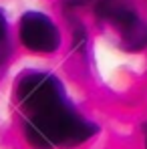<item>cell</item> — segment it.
Instances as JSON below:
<instances>
[{
  "mask_svg": "<svg viewBox=\"0 0 147 149\" xmlns=\"http://www.w3.org/2000/svg\"><path fill=\"white\" fill-rule=\"evenodd\" d=\"M16 101L24 113H36L67 103L65 85L49 71H26L16 81Z\"/></svg>",
  "mask_w": 147,
  "mask_h": 149,
  "instance_id": "2",
  "label": "cell"
},
{
  "mask_svg": "<svg viewBox=\"0 0 147 149\" xmlns=\"http://www.w3.org/2000/svg\"><path fill=\"white\" fill-rule=\"evenodd\" d=\"M6 38H8V20H6L4 10L0 8V47L6 45Z\"/></svg>",
  "mask_w": 147,
  "mask_h": 149,
  "instance_id": "5",
  "label": "cell"
},
{
  "mask_svg": "<svg viewBox=\"0 0 147 149\" xmlns=\"http://www.w3.org/2000/svg\"><path fill=\"white\" fill-rule=\"evenodd\" d=\"M145 149H147V143H145Z\"/></svg>",
  "mask_w": 147,
  "mask_h": 149,
  "instance_id": "6",
  "label": "cell"
},
{
  "mask_svg": "<svg viewBox=\"0 0 147 149\" xmlns=\"http://www.w3.org/2000/svg\"><path fill=\"white\" fill-rule=\"evenodd\" d=\"M97 133V125L73 107L71 101L24 117V135L36 149L73 147Z\"/></svg>",
  "mask_w": 147,
  "mask_h": 149,
  "instance_id": "1",
  "label": "cell"
},
{
  "mask_svg": "<svg viewBox=\"0 0 147 149\" xmlns=\"http://www.w3.org/2000/svg\"><path fill=\"white\" fill-rule=\"evenodd\" d=\"M18 38L32 52L52 54L61 47V30L56 22L38 10H28L18 20Z\"/></svg>",
  "mask_w": 147,
  "mask_h": 149,
  "instance_id": "4",
  "label": "cell"
},
{
  "mask_svg": "<svg viewBox=\"0 0 147 149\" xmlns=\"http://www.w3.org/2000/svg\"><path fill=\"white\" fill-rule=\"evenodd\" d=\"M95 12L119 30L125 50H141L147 47V22L141 20L131 0H99Z\"/></svg>",
  "mask_w": 147,
  "mask_h": 149,
  "instance_id": "3",
  "label": "cell"
}]
</instances>
